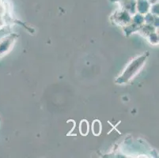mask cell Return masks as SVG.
<instances>
[{
  "label": "cell",
  "instance_id": "6da1fadb",
  "mask_svg": "<svg viewBox=\"0 0 159 158\" xmlns=\"http://www.w3.org/2000/svg\"><path fill=\"white\" fill-rule=\"evenodd\" d=\"M11 41H14V36L4 37L0 40V56L3 55L10 48Z\"/></svg>",
  "mask_w": 159,
  "mask_h": 158
},
{
  "label": "cell",
  "instance_id": "7a4b0ae2",
  "mask_svg": "<svg viewBox=\"0 0 159 158\" xmlns=\"http://www.w3.org/2000/svg\"><path fill=\"white\" fill-rule=\"evenodd\" d=\"M88 130H89V126H88V124L86 123V121H83L81 123L80 126V131L82 134L86 135L87 134Z\"/></svg>",
  "mask_w": 159,
  "mask_h": 158
},
{
  "label": "cell",
  "instance_id": "3957f363",
  "mask_svg": "<svg viewBox=\"0 0 159 158\" xmlns=\"http://www.w3.org/2000/svg\"><path fill=\"white\" fill-rule=\"evenodd\" d=\"M97 124H98V121H96L95 123H93V131L94 134H95V131H96V130H98V132L99 133H100V131H101V126H100V124H98V126H97Z\"/></svg>",
  "mask_w": 159,
  "mask_h": 158
}]
</instances>
